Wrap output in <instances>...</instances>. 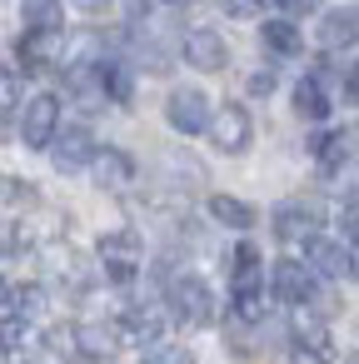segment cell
<instances>
[{"mask_svg": "<svg viewBox=\"0 0 359 364\" xmlns=\"http://www.w3.org/2000/svg\"><path fill=\"white\" fill-rule=\"evenodd\" d=\"M165 299H170V314L180 324H190V329H200V324L215 319V294H210V284L200 274H175L170 289H165Z\"/></svg>", "mask_w": 359, "mask_h": 364, "instance_id": "cell-1", "label": "cell"}, {"mask_svg": "<svg viewBox=\"0 0 359 364\" xmlns=\"http://www.w3.org/2000/svg\"><path fill=\"white\" fill-rule=\"evenodd\" d=\"M165 120H170L180 135H200V130H210V125H215L210 95H205L200 85H180V90H170V100H165Z\"/></svg>", "mask_w": 359, "mask_h": 364, "instance_id": "cell-2", "label": "cell"}, {"mask_svg": "<svg viewBox=\"0 0 359 364\" xmlns=\"http://www.w3.org/2000/svg\"><path fill=\"white\" fill-rule=\"evenodd\" d=\"M100 264H105V274H110L115 284H130V279L140 274V264H145L140 235H130V230H110V235H100Z\"/></svg>", "mask_w": 359, "mask_h": 364, "instance_id": "cell-3", "label": "cell"}, {"mask_svg": "<svg viewBox=\"0 0 359 364\" xmlns=\"http://www.w3.org/2000/svg\"><path fill=\"white\" fill-rule=\"evenodd\" d=\"M55 130H60V100L45 90L36 100H26V115H21V140L26 150H50L55 145Z\"/></svg>", "mask_w": 359, "mask_h": 364, "instance_id": "cell-4", "label": "cell"}, {"mask_svg": "<svg viewBox=\"0 0 359 364\" xmlns=\"http://www.w3.org/2000/svg\"><path fill=\"white\" fill-rule=\"evenodd\" d=\"M319 225H324V205L319 200H284L279 210H274V235L279 240H314L319 235Z\"/></svg>", "mask_w": 359, "mask_h": 364, "instance_id": "cell-5", "label": "cell"}, {"mask_svg": "<svg viewBox=\"0 0 359 364\" xmlns=\"http://www.w3.org/2000/svg\"><path fill=\"white\" fill-rule=\"evenodd\" d=\"M269 294H274L279 304L304 309V304L314 299V269L299 264V259H279V264L269 269Z\"/></svg>", "mask_w": 359, "mask_h": 364, "instance_id": "cell-6", "label": "cell"}, {"mask_svg": "<svg viewBox=\"0 0 359 364\" xmlns=\"http://www.w3.org/2000/svg\"><path fill=\"white\" fill-rule=\"evenodd\" d=\"M294 364H334V334L324 329V319L299 314L294 319Z\"/></svg>", "mask_w": 359, "mask_h": 364, "instance_id": "cell-7", "label": "cell"}, {"mask_svg": "<svg viewBox=\"0 0 359 364\" xmlns=\"http://www.w3.org/2000/svg\"><path fill=\"white\" fill-rule=\"evenodd\" d=\"M95 140H90V130L85 125H70L65 135H55V145H50V160H55V170L60 175H75V170H85V165H95Z\"/></svg>", "mask_w": 359, "mask_h": 364, "instance_id": "cell-8", "label": "cell"}, {"mask_svg": "<svg viewBox=\"0 0 359 364\" xmlns=\"http://www.w3.org/2000/svg\"><path fill=\"white\" fill-rule=\"evenodd\" d=\"M210 135H215V145H220L225 155H245V150H250V140H254V125H250L245 105H225V110H215Z\"/></svg>", "mask_w": 359, "mask_h": 364, "instance_id": "cell-9", "label": "cell"}, {"mask_svg": "<svg viewBox=\"0 0 359 364\" xmlns=\"http://www.w3.org/2000/svg\"><path fill=\"white\" fill-rule=\"evenodd\" d=\"M185 60H190L195 70H225V65H230V46H225L220 31L195 26V31L185 36Z\"/></svg>", "mask_w": 359, "mask_h": 364, "instance_id": "cell-10", "label": "cell"}, {"mask_svg": "<svg viewBox=\"0 0 359 364\" xmlns=\"http://www.w3.org/2000/svg\"><path fill=\"white\" fill-rule=\"evenodd\" d=\"M90 175H95V185H100V190H125V185L135 180V160H130L125 150H115V145H105V150L95 155V165H90Z\"/></svg>", "mask_w": 359, "mask_h": 364, "instance_id": "cell-11", "label": "cell"}, {"mask_svg": "<svg viewBox=\"0 0 359 364\" xmlns=\"http://www.w3.org/2000/svg\"><path fill=\"white\" fill-rule=\"evenodd\" d=\"M304 264H309L314 274H324V279L349 274V255H344V245H334V240H324V235H314V240L304 245Z\"/></svg>", "mask_w": 359, "mask_h": 364, "instance_id": "cell-12", "label": "cell"}, {"mask_svg": "<svg viewBox=\"0 0 359 364\" xmlns=\"http://www.w3.org/2000/svg\"><path fill=\"white\" fill-rule=\"evenodd\" d=\"M319 46L324 50H349L359 46V11H329L319 21Z\"/></svg>", "mask_w": 359, "mask_h": 364, "instance_id": "cell-13", "label": "cell"}, {"mask_svg": "<svg viewBox=\"0 0 359 364\" xmlns=\"http://www.w3.org/2000/svg\"><path fill=\"white\" fill-rule=\"evenodd\" d=\"M230 304H235V319L254 324V319L264 314V274H235V294H230Z\"/></svg>", "mask_w": 359, "mask_h": 364, "instance_id": "cell-14", "label": "cell"}, {"mask_svg": "<svg viewBox=\"0 0 359 364\" xmlns=\"http://www.w3.org/2000/svg\"><path fill=\"white\" fill-rule=\"evenodd\" d=\"M160 334H165V319L155 314V309H125L120 314V339L125 344H160Z\"/></svg>", "mask_w": 359, "mask_h": 364, "instance_id": "cell-15", "label": "cell"}, {"mask_svg": "<svg viewBox=\"0 0 359 364\" xmlns=\"http://www.w3.org/2000/svg\"><path fill=\"white\" fill-rule=\"evenodd\" d=\"M55 55H60V31H26L21 36L26 70H45V65H55Z\"/></svg>", "mask_w": 359, "mask_h": 364, "instance_id": "cell-16", "label": "cell"}, {"mask_svg": "<svg viewBox=\"0 0 359 364\" xmlns=\"http://www.w3.org/2000/svg\"><path fill=\"white\" fill-rule=\"evenodd\" d=\"M294 115L309 120V125L329 120V95H324V85H319L314 75H304V80L294 85Z\"/></svg>", "mask_w": 359, "mask_h": 364, "instance_id": "cell-17", "label": "cell"}, {"mask_svg": "<svg viewBox=\"0 0 359 364\" xmlns=\"http://www.w3.org/2000/svg\"><path fill=\"white\" fill-rule=\"evenodd\" d=\"M120 324H80V354L85 359H115L120 349Z\"/></svg>", "mask_w": 359, "mask_h": 364, "instance_id": "cell-18", "label": "cell"}, {"mask_svg": "<svg viewBox=\"0 0 359 364\" xmlns=\"http://www.w3.org/2000/svg\"><path fill=\"white\" fill-rule=\"evenodd\" d=\"M21 21H26V31H60L65 26V0H26Z\"/></svg>", "mask_w": 359, "mask_h": 364, "instance_id": "cell-19", "label": "cell"}, {"mask_svg": "<svg viewBox=\"0 0 359 364\" xmlns=\"http://www.w3.org/2000/svg\"><path fill=\"white\" fill-rule=\"evenodd\" d=\"M259 41H264V50H274V55H299V50H304V36H299L294 21H264Z\"/></svg>", "mask_w": 359, "mask_h": 364, "instance_id": "cell-20", "label": "cell"}, {"mask_svg": "<svg viewBox=\"0 0 359 364\" xmlns=\"http://www.w3.org/2000/svg\"><path fill=\"white\" fill-rule=\"evenodd\" d=\"M210 215H215L225 230H250V225H254V210H250L245 200H235V195H210Z\"/></svg>", "mask_w": 359, "mask_h": 364, "instance_id": "cell-21", "label": "cell"}, {"mask_svg": "<svg viewBox=\"0 0 359 364\" xmlns=\"http://www.w3.org/2000/svg\"><path fill=\"white\" fill-rule=\"evenodd\" d=\"M36 245V230L26 220H0V255H26Z\"/></svg>", "mask_w": 359, "mask_h": 364, "instance_id": "cell-22", "label": "cell"}, {"mask_svg": "<svg viewBox=\"0 0 359 364\" xmlns=\"http://www.w3.org/2000/svg\"><path fill=\"white\" fill-rule=\"evenodd\" d=\"M344 155H349V145H344V135H339V130H329V135H319V140H314V160H319V170H339V165H344Z\"/></svg>", "mask_w": 359, "mask_h": 364, "instance_id": "cell-23", "label": "cell"}, {"mask_svg": "<svg viewBox=\"0 0 359 364\" xmlns=\"http://www.w3.org/2000/svg\"><path fill=\"white\" fill-rule=\"evenodd\" d=\"M21 105V75L11 65H0V115H11Z\"/></svg>", "mask_w": 359, "mask_h": 364, "instance_id": "cell-24", "label": "cell"}, {"mask_svg": "<svg viewBox=\"0 0 359 364\" xmlns=\"http://www.w3.org/2000/svg\"><path fill=\"white\" fill-rule=\"evenodd\" d=\"M41 309H45V289H41V284H21V289H16V314L36 319Z\"/></svg>", "mask_w": 359, "mask_h": 364, "instance_id": "cell-25", "label": "cell"}, {"mask_svg": "<svg viewBox=\"0 0 359 364\" xmlns=\"http://www.w3.org/2000/svg\"><path fill=\"white\" fill-rule=\"evenodd\" d=\"M140 364H195V359H190V349H180V344H155V349H145Z\"/></svg>", "mask_w": 359, "mask_h": 364, "instance_id": "cell-26", "label": "cell"}, {"mask_svg": "<svg viewBox=\"0 0 359 364\" xmlns=\"http://www.w3.org/2000/svg\"><path fill=\"white\" fill-rule=\"evenodd\" d=\"M26 334H31V319H26V314H11L6 324H0V344H6V349H21Z\"/></svg>", "mask_w": 359, "mask_h": 364, "instance_id": "cell-27", "label": "cell"}, {"mask_svg": "<svg viewBox=\"0 0 359 364\" xmlns=\"http://www.w3.org/2000/svg\"><path fill=\"white\" fill-rule=\"evenodd\" d=\"M235 274H264V264H259V250H254L250 240H240V250H235Z\"/></svg>", "mask_w": 359, "mask_h": 364, "instance_id": "cell-28", "label": "cell"}, {"mask_svg": "<svg viewBox=\"0 0 359 364\" xmlns=\"http://www.w3.org/2000/svg\"><path fill=\"white\" fill-rule=\"evenodd\" d=\"M225 6V16H235V21H254L259 11H264V0H220Z\"/></svg>", "mask_w": 359, "mask_h": 364, "instance_id": "cell-29", "label": "cell"}, {"mask_svg": "<svg viewBox=\"0 0 359 364\" xmlns=\"http://www.w3.org/2000/svg\"><path fill=\"white\" fill-rule=\"evenodd\" d=\"M274 90V70H254L250 75V95H269Z\"/></svg>", "mask_w": 359, "mask_h": 364, "instance_id": "cell-30", "label": "cell"}, {"mask_svg": "<svg viewBox=\"0 0 359 364\" xmlns=\"http://www.w3.org/2000/svg\"><path fill=\"white\" fill-rule=\"evenodd\" d=\"M344 95L359 105V60H354V65H344Z\"/></svg>", "mask_w": 359, "mask_h": 364, "instance_id": "cell-31", "label": "cell"}, {"mask_svg": "<svg viewBox=\"0 0 359 364\" xmlns=\"http://www.w3.org/2000/svg\"><path fill=\"white\" fill-rule=\"evenodd\" d=\"M344 235H349V245L359 250V205H349V210H344Z\"/></svg>", "mask_w": 359, "mask_h": 364, "instance_id": "cell-32", "label": "cell"}, {"mask_svg": "<svg viewBox=\"0 0 359 364\" xmlns=\"http://www.w3.org/2000/svg\"><path fill=\"white\" fill-rule=\"evenodd\" d=\"M279 6H284L289 16H309V11L319 6V0H279Z\"/></svg>", "mask_w": 359, "mask_h": 364, "instance_id": "cell-33", "label": "cell"}, {"mask_svg": "<svg viewBox=\"0 0 359 364\" xmlns=\"http://www.w3.org/2000/svg\"><path fill=\"white\" fill-rule=\"evenodd\" d=\"M75 6H80V11H90V16H95V11H105V0H75Z\"/></svg>", "mask_w": 359, "mask_h": 364, "instance_id": "cell-34", "label": "cell"}, {"mask_svg": "<svg viewBox=\"0 0 359 364\" xmlns=\"http://www.w3.org/2000/svg\"><path fill=\"white\" fill-rule=\"evenodd\" d=\"M349 274H354V279H359V255H354V259H349Z\"/></svg>", "mask_w": 359, "mask_h": 364, "instance_id": "cell-35", "label": "cell"}, {"mask_svg": "<svg viewBox=\"0 0 359 364\" xmlns=\"http://www.w3.org/2000/svg\"><path fill=\"white\" fill-rule=\"evenodd\" d=\"M160 6H185V0H160Z\"/></svg>", "mask_w": 359, "mask_h": 364, "instance_id": "cell-36", "label": "cell"}, {"mask_svg": "<svg viewBox=\"0 0 359 364\" xmlns=\"http://www.w3.org/2000/svg\"><path fill=\"white\" fill-rule=\"evenodd\" d=\"M0 299H6V279H0Z\"/></svg>", "mask_w": 359, "mask_h": 364, "instance_id": "cell-37", "label": "cell"}, {"mask_svg": "<svg viewBox=\"0 0 359 364\" xmlns=\"http://www.w3.org/2000/svg\"><path fill=\"white\" fill-rule=\"evenodd\" d=\"M0 349H6V344H0Z\"/></svg>", "mask_w": 359, "mask_h": 364, "instance_id": "cell-38", "label": "cell"}]
</instances>
